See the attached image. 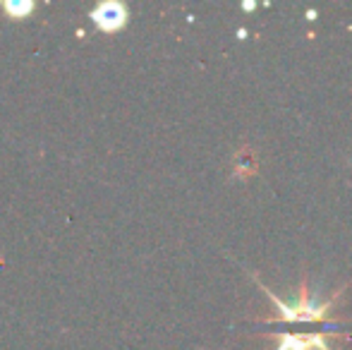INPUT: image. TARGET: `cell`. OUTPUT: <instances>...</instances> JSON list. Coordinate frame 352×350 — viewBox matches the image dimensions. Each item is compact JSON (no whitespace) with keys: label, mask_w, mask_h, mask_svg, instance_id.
Listing matches in <instances>:
<instances>
[{"label":"cell","mask_w":352,"mask_h":350,"mask_svg":"<svg viewBox=\"0 0 352 350\" xmlns=\"http://www.w3.org/2000/svg\"><path fill=\"white\" fill-rule=\"evenodd\" d=\"M242 8H245L247 12H250V10H254V8H256V3H245V5H242Z\"/></svg>","instance_id":"3957f363"},{"label":"cell","mask_w":352,"mask_h":350,"mask_svg":"<svg viewBox=\"0 0 352 350\" xmlns=\"http://www.w3.org/2000/svg\"><path fill=\"white\" fill-rule=\"evenodd\" d=\"M276 350H333L324 333H283Z\"/></svg>","instance_id":"7a4b0ae2"},{"label":"cell","mask_w":352,"mask_h":350,"mask_svg":"<svg viewBox=\"0 0 352 350\" xmlns=\"http://www.w3.org/2000/svg\"><path fill=\"white\" fill-rule=\"evenodd\" d=\"M252 278L259 283V288L264 290V295L271 300V305L278 309V317L266 319V324H314V322H326V317L333 312L338 295L343 293V290H338V293H336L331 300H324V303H321V300L311 298L307 283H302L297 300H292V303H283L278 295L271 293V288H266V285L261 283L259 276H252Z\"/></svg>","instance_id":"6da1fadb"}]
</instances>
